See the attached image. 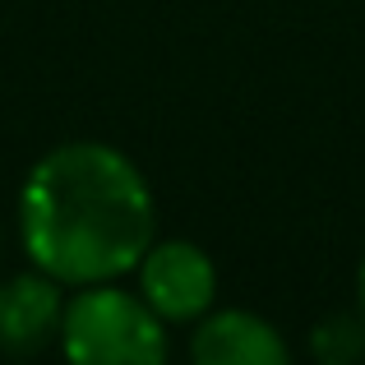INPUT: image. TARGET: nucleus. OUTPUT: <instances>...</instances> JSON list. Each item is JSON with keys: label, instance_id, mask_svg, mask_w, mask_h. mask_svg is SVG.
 Listing matches in <instances>:
<instances>
[{"label": "nucleus", "instance_id": "f257e3e1", "mask_svg": "<svg viewBox=\"0 0 365 365\" xmlns=\"http://www.w3.org/2000/svg\"><path fill=\"white\" fill-rule=\"evenodd\" d=\"M158 241V199L134 158L102 139H70L19 185V245L61 287L120 282Z\"/></svg>", "mask_w": 365, "mask_h": 365}, {"label": "nucleus", "instance_id": "f03ea898", "mask_svg": "<svg viewBox=\"0 0 365 365\" xmlns=\"http://www.w3.org/2000/svg\"><path fill=\"white\" fill-rule=\"evenodd\" d=\"M56 342L79 365H162L171 356L167 319L116 282L70 287Z\"/></svg>", "mask_w": 365, "mask_h": 365}, {"label": "nucleus", "instance_id": "7ed1b4c3", "mask_svg": "<svg viewBox=\"0 0 365 365\" xmlns=\"http://www.w3.org/2000/svg\"><path fill=\"white\" fill-rule=\"evenodd\" d=\"M139 296L171 324H195L217 301V264L195 241H153L134 264Z\"/></svg>", "mask_w": 365, "mask_h": 365}, {"label": "nucleus", "instance_id": "20e7f679", "mask_svg": "<svg viewBox=\"0 0 365 365\" xmlns=\"http://www.w3.org/2000/svg\"><path fill=\"white\" fill-rule=\"evenodd\" d=\"M65 287L42 268H28L0 282V351L33 356L61 338Z\"/></svg>", "mask_w": 365, "mask_h": 365}, {"label": "nucleus", "instance_id": "39448f33", "mask_svg": "<svg viewBox=\"0 0 365 365\" xmlns=\"http://www.w3.org/2000/svg\"><path fill=\"white\" fill-rule=\"evenodd\" d=\"M190 356L199 365H287L292 347L282 329L255 310H208L195 319Z\"/></svg>", "mask_w": 365, "mask_h": 365}, {"label": "nucleus", "instance_id": "423d86ee", "mask_svg": "<svg viewBox=\"0 0 365 365\" xmlns=\"http://www.w3.org/2000/svg\"><path fill=\"white\" fill-rule=\"evenodd\" d=\"M310 356L324 365H351L365 356V319L361 310H338L324 314L310 329Z\"/></svg>", "mask_w": 365, "mask_h": 365}, {"label": "nucleus", "instance_id": "0eeeda50", "mask_svg": "<svg viewBox=\"0 0 365 365\" xmlns=\"http://www.w3.org/2000/svg\"><path fill=\"white\" fill-rule=\"evenodd\" d=\"M356 310L365 319V255H361V268H356Z\"/></svg>", "mask_w": 365, "mask_h": 365}]
</instances>
